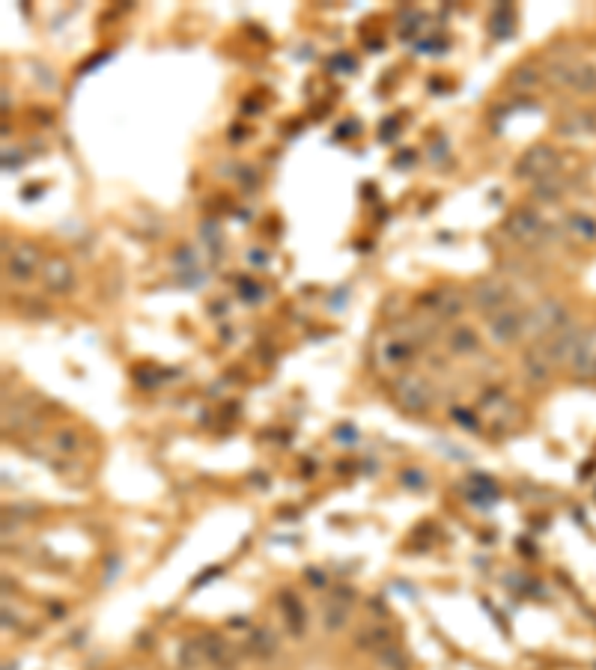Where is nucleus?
<instances>
[{
    "label": "nucleus",
    "mask_w": 596,
    "mask_h": 670,
    "mask_svg": "<svg viewBox=\"0 0 596 670\" xmlns=\"http://www.w3.org/2000/svg\"><path fill=\"white\" fill-rule=\"evenodd\" d=\"M581 337H584V328L576 325V322H570L567 328H561L558 334H551L549 340H540V343L546 345V352H549L551 364H555V370H567L572 355H576V349H579Z\"/></svg>",
    "instance_id": "1a4fd4ad"
},
{
    "label": "nucleus",
    "mask_w": 596,
    "mask_h": 670,
    "mask_svg": "<svg viewBox=\"0 0 596 670\" xmlns=\"http://www.w3.org/2000/svg\"><path fill=\"white\" fill-rule=\"evenodd\" d=\"M376 658H379V665L388 670H406V655L399 653V646H388V650H382Z\"/></svg>",
    "instance_id": "393cba45"
},
{
    "label": "nucleus",
    "mask_w": 596,
    "mask_h": 670,
    "mask_svg": "<svg viewBox=\"0 0 596 670\" xmlns=\"http://www.w3.org/2000/svg\"><path fill=\"white\" fill-rule=\"evenodd\" d=\"M448 349H450L453 355H474L477 349H480V337H477V334H474L471 328L460 325V328H453V331H450Z\"/></svg>",
    "instance_id": "aec40b11"
},
{
    "label": "nucleus",
    "mask_w": 596,
    "mask_h": 670,
    "mask_svg": "<svg viewBox=\"0 0 596 670\" xmlns=\"http://www.w3.org/2000/svg\"><path fill=\"white\" fill-rule=\"evenodd\" d=\"M245 646L254 658H272L278 653V635L275 629H268V625H254V629L247 632Z\"/></svg>",
    "instance_id": "a211bd4d"
},
{
    "label": "nucleus",
    "mask_w": 596,
    "mask_h": 670,
    "mask_svg": "<svg viewBox=\"0 0 596 670\" xmlns=\"http://www.w3.org/2000/svg\"><path fill=\"white\" fill-rule=\"evenodd\" d=\"M42 284H45V289L54 295H69L75 286V268L69 265V259H63V256L45 259V263H42Z\"/></svg>",
    "instance_id": "4468645a"
},
{
    "label": "nucleus",
    "mask_w": 596,
    "mask_h": 670,
    "mask_svg": "<svg viewBox=\"0 0 596 670\" xmlns=\"http://www.w3.org/2000/svg\"><path fill=\"white\" fill-rule=\"evenodd\" d=\"M36 268H42V254L36 245L18 242L13 251L6 254V275L18 280V284H27V280L36 275Z\"/></svg>",
    "instance_id": "9b49d317"
},
{
    "label": "nucleus",
    "mask_w": 596,
    "mask_h": 670,
    "mask_svg": "<svg viewBox=\"0 0 596 670\" xmlns=\"http://www.w3.org/2000/svg\"><path fill=\"white\" fill-rule=\"evenodd\" d=\"M391 396L394 403L409 415H427L436 403V391L424 375L418 373H399L391 378Z\"/></svg>",
    "instance_id": "f03ea898"
},
{
    "label": "nucleus",
    "mask_w": 596,
    "mask_h": 670,
    "mask_svg": "<svg viewBox=\"0 0 596 670\" xmlns=\"http://www.w3.org/2000/svg\"><path fill=\"white\" fill-rule=\"evenodd\" d=\"M522 322H525V310L522 307H504L486 316V337L492 345H513L522 340Z\"/></svg>",
    "instance_id": "0eeeda50"
},
{
    "label": "nucleus",
    "mask_w": 596,
    "mask_h": 670,
    "mask_svg": "<svg viewBox=\"0 0 596 670\" xmlns=\"http://www.w3.org/2000/svg\"><path fill=\"white\" fill-rule=\"evenodd\" d=\"M540 81H543V75H540L537 69H530V66H519V69L510 75V86H513V90H519V93L537 90Z\"/></svg>",
    "instance_id": "4be33fe9"
},
{
    "label": "nucleus",
    "mask_w": 596,
    "mask_h": 670,
    "mask_svg": "<svg viewBox=\"0 0 596 670\" xmlns=\"http://www.w3.org/2000/svg\"><path fill=\"white\" fill-rule=\"evenodd\" d=\"M504 233L522 247H540L555 239V230H551L543 215L534 209H513L504 218Z\"/></svg>",
    "instance_id": "7ed1b4c3"
},
{
    "label": "nucleus",
    "mask_w": 596,
    "mask_h": 670,
    "mask_svg": "<svg viewBox=\"0 0 596 670\" xmlns=\"http://www.w3.org/2000/svg\"><path fill=\"white\" fill-rule=\"evenodd\" d=\"M558 370H555V364H551V358H549V352H546V345L543 343H530L528 349H525V355H522V375H525V382L528 385H546L551 375H555Z\"/></svg>",
    "instance_id": "ddd939ff"
},
{
    "label": "nucleus",
    "mask_w": 596,
    "mask_h": 670,
    "mask_svg": "<svg viewBox=\"0 0 596 670\" xmlns=\"http://www.w3.org/2000/svg\"><path fill=\"white\" fill-rule=\"evenodd\" d=\"M197 644H200V650H203L206 667H212V670H236L238 667L236 646L227 641L224 635H218V632H203L197 637Z\"/></svg>",
    "instance_id": "9d476101"
},
{
    "label": "nucleus",
    "mask_w": 596,
    "mask_h": 670,
    "mask_svg": "<svg viewBox=\"0 0 596 670\" xmlns=\"http://www.w3.org/2000/svg\"><path fill=\"white\" fill-rule=\"evenodd\" d=\"M570 313L567 307L561 305L558 298H540L537 305H530L525 310V322H522V340L530 345V343H540V340H549L551 334H558L561 328L570 325Z\"/></svg>",
    "instance_id": "f257e3e1"
},
{
    "label": "nucleus",
    "mask_w": 596,
    "mask_h": 670,
    "mask_svg": "<svg viewBox=\"0 0 596 670\" xmlns=\"http://www.w3.org/2000/svg\"><path fill=\"white\" fill-rule=\"evenodd\" d=\"M469 305L474 310H480L483 316H492V313L510 307V286H507L501 277L477 280V284H471V289H469Z\"/></svg>",
    "instance_id": "39448f33"
},
{
    "label": "nucleus",
    "mask_w": 596,
    "mask_h": 670,
    "mask_svg": "<svg viewBox=\"0 0 596 670\" xmlns=\"http://www.w3.org/2000/svg\"><path fill=\"white\" fill-rule=\"evenodd\" d=\"M78 445H81V438L75 429H60L57 435H54V447H57L63 456H69V453L78 450Z\"/></svg>",
    "instance_id": "b1692460"
},
{
    "label": "nucleus",
    "mask_w": 596,
    "mask_h": 670,
    "mask_svg": "<svg viewBox=\"0 0 596 670\" xmlns=\"http://www.w3.org/2000/svg\"><path fill=\"white\" fill-rule=\"evenodd\" d=\"M513 415H516V403L507 399L501 387L486 391L480 399V408H477V417H480L483 424H490V429H501V432L513 426Z\"/></svg>",
    "instance_id": "6e6552de"
},
{
    "label": "nucleus",
    "mask_w": 596,
    "mask_h": 670,
    "mask_svg": "<svg viewBox=\"0 0 596 670\" xmlns=\"http://www.w3.org/2000/svg\"><path fill=\"white\" fill-rule=\"evenodd\" d=\"M355 646H361V650H370V653L379 655L382 650H388V646H394V635H391V629H388V625L370 623V625H364V629L358 632Z\"/></svg>",
    "instance_id": "f3484780"
},
{
    "label": "nucleus",
    "mask_w": 596,
    "mask_h": 670,
    "mask_svg": "<svg viewBox=\"0 0 596 670\" xmlns=\"http://www.w3.org/2000/svg\"><path fill=\"white\" fill-rule=\"evenodd\" d=\"M563 239L572 242L576 247L596 245V218L588 212H570L563 218Z\"/></svg>",
    "instance_id": "2eb2a0df"
},
{
    "label": "nucleus",
    "mask_w": 596,
    "mask_h": 670,
    "mask_svg": "<svg viewBox=\"0 0 596 670\" xmlns=\"http://www.w3.org/2000/svg\"><path fill=\"white\" fill-rule=\"evenodd\" d=\"M596 132V114L593 111H576L570 116H563L558 123V135L563 137H584Z\"/></svg>",
    "instance_id": "6ab92c4d"
},
{
    "label": "nucleus",
    "mask_w": 596,
    "mask_h": 670,
    "mask_svg": "<svg viewBox=\"0 0 596 670\" xmlns=\"http://www.w3.org/2000/svg\"><path fill=\"white\" fill-rule=\"evenodd\" d=\"M280 608H284V614H287V620H289L292 629L301 632V620H305V617H301V605L292 599V596H284V599H280Z\"/></svg>",
    "instance_id": "a878e982"
},
{
    "label": "nucleus",
    "mask_w": 596,
    "mask_h": 670,
    "mask_svg": "<svg viewBox=\"0 0 596 670\" xmlns=\"http://www.w3.org/2000/svg\"><path fill=\"white\" fill-rule=\"evenodd\" d=\"M570 188L567 176H563V170L551 173V176L534 182V188H530V197H534V203H540V206H551V203H558L563 197V191Z\"/></svg>",
    "instance_id": "dca6fc26"
},
{
    "label": "nucleus",
    "mask_w": 596,
    "mask_h": 670,
    "mask_svg": "<svg viewBox=\"0 0 596 670\" xmlns=\"http://www.w3.org/2000/svg\"><path fill=\"white\" fill-rule=\"evenodd\" d=\"M203 667H206V658H203L197 637H194V641H182L177 650V670H203Z\"/></svg>",
    "instance_id": "412c9836"
},
{
    "label": "nucleus",
    "mask_w": 596,
    "mask_h": 670,
    "mask_svg": "<svg viewBox=\"0 0 596 670\" xmlns=\"http://www.w3.org/2000/svg\"><path fill=\"white\" fill-rule=\"evenodd\" d=\"M567 370L576 382H596V325L584 328V337Z\"/></svg>",
    "instance_id": "f8f14e48"
},
{
    "label": "nucleus",
    "mask_w": 596,
    "mask_h": 670,
    "mask_svg": "<svg viewBox=\"0 0 596 670\" xmlns=\"http://www.w3.org/2000/svg\"><path fill=\"white\" fill-rule=\"evenodd\" d=\"M465 305H469V293H462L460 286H441V289H432L429 295H424V313L436 322L460 319L465 313Z\"/></svg>",
    "instance_id": "423d86ee"
},
{
    "label": "nucleus",
    "mask_w": 596,
    "mask_h": 670,
    "mask_svg": "<svg viewBox=\"0 0 596 670\" xmlns=\"http://www.w3.org/2000/svg\"><path fill=\"white\" fill-rule=\"evenodd\" d=\"M558 170H561V155H558V149L549 146V144L528 146L525 153L519 155L516 167H513L516 179H525V182H540V179H546V176H551V173H558Z\"/></svg>",
    "instance_id": "20e7f679"
},
{
    "label": "nucleus",
    "mask_w": 596,
    "mask_h": 670,
    "mask_svg": "<svg viewBox=\"0 0 596 670\" xmlns=\"http://www.w3.org/2000/svg\"><path fill=\"white\" fill-rule=\"evenodd\" d=\"M322 620H325V625H328L331 632H334V629H340V625L346 623V605H343L340 599H331L328 605H325Z\"/></svg>",
    "instance_id": "5701e85b"
}]
</instances>
